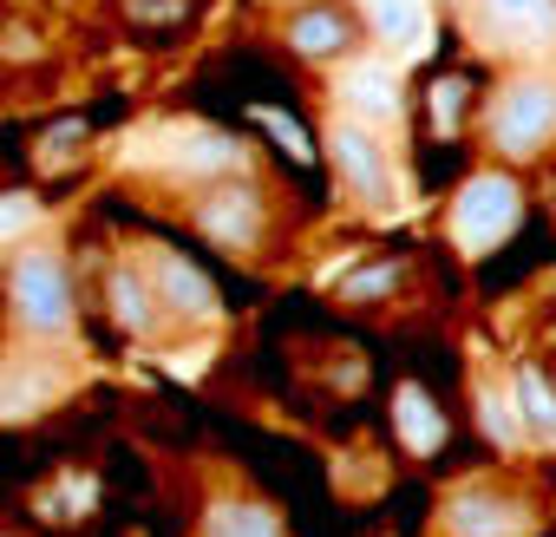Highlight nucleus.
Segmentation results:
<instances>
[{"instance_id": "obj_9", "label": "nucleus", "mask_w": 556, "mask_h": 537, "mask_svg": "<svg viewBox=\"0 0 556 537\" xmlns=\"http://www.w3.org/2000/svg\"><path fill=\"white\" fill-rule=\"evenodd\" d=\"M465 27L484 53H556V0H465Z\"/></svg>"}, {"instance_id": "obj_12", "label": "nucleus", "mask_w": 556, "mask_h": 537, "mask_svg": "<svg viewBox=\"0 0 556 537\" xmlns=\"http://www.w3.org/2000/svg\"><path fill=\"white\" fill-rule=\"evenodd\" d=\"M419 112H426L432 132H458V125H471V112H478V73H471V66H439V73L426 79Z\"/></svg>"}, {"instance_id": "obj_2", "label": "nucleus", "mask_w": 556, "mask_h": 537, "mask_svg": "<svg viewBox=\"0 0 556 537\" xmlns=\"http://www.w3.org/2000/svg\"><path fill=\"white\" fill-rule=\"evenodd\" d=\"M484 145L504 164H530L556 145V79L549 73H517L491 92L484 105Z\"/></svg>"}, {"instance_id": "obj_5", "label": "nucleus", "mask_w": 556, "mask_h": 537, "mask_svg": "<svg viewBox=\"0 0 556 537\" xmlns=\"http://www.w3.org/2000/svg\"><path fill=\"white\" fill-rule=\"evenodd\" d=\"M328 164H334L341 190H348L361 210H393V203H400V171H393V151L380 145L374 125L341 118V125L328 132Z\"/></svg>"}, {"instance_id": "obj_1", "label": "nucleus", "mask_w": 556, "mask_h": 537, "mask_svg": "<svg viewBox=\"0 0 556 537\" xmlns=\"http://www.w3.org/2000/svg\"><path fill=\"white\" fill-rule=\"evenodd\" d=\"M8 328L27 341H73L79 328V276L47 242L21 249L8 262Z\"/></svg>"}, {"instance_id": "obj_3", "label": "nucleus", "mask_w": 556, "mask_h": 537, "mask_svg": "<svg viewBox=\"0 0 556 537\" xmlns=\"http://www.w3.org/2000/svg\"><path fill=\"white\" fill-rule=\"evenodd\" d=\"M190 223L203 229V242H216V249H229V255H249V249H262V236H268V197H262L249 177L223 171V177L197 184Z\"/></svg>"}, {"instance_id": "obj_6", "label": "nucleus", "mask_w": 556, "mask_h": 537, "mask_svg": "<svg viewBox=\"0 0 556 537\" xmlns=\"http://www.w3.org/2000/svg\"><path fill=\"white\" fill-rule=\"evenodd\" d=\"M523 223V184L510 171H471L465 190H458V216H452V236L465 255H484L497 249L510 229Z\"/></svg>"}, {"instance_id": "obj_8", "label": "nucleus", "mask_w": 556, "mask_h": 537, "mask_svg": "<svg viewBox=\"0 0 556 537\" xmlns=\"http://www.w3.org/2000/svg\"><path fill=\"white\" fill-rule=\"evenodd\" d=\"M144 276H151V296H157V328H210L216 322L223 296L210 283V268L190 262L184 249H151Z\"/></svg>"}, {"instance_id": "obj_17", "label": "nucleus", "mask_w": 556, "mask_h": 537, "mask_svg": "<svg viewBox=\"0 0 556 537\" xmlns=\"http://www.w3.org/2000/svg\"><path fill=\"white\" fill-rule=\"evenodd\" d=\"M21 216H27V203H8V210H0V236H14V229H21Z\"/></svg>"}, {"instance_id": "obj_7", "label": "nucleus", "mask_w": 556, "mask_h": 537, "mask_svg": "<svg viewBox=\"0 0 556 537\" xmlns=\"http://www.w3.org/2000/svg\"><path fill=\"white\" fill-rule=\"evenodd\" d=\"M439 530L445 537H530L536 530V504L497 478H471L439 504Z\"/></svg>"}, {"instance_id": "obj_10", "label": "nucleus", "mask_w": 556, "mask_h": 537, "mask_svg": "<svg viewBox=\"0 0 556 537\" xmlns=\"http://www.w3.org/2000/svg\"><path fill=\"white\" fill-rule=\"evenodd\" d=\"M112 21L144 47H164V40H184L203 21V0H112Z\"/></svg>"}, {"instance_id": "obj_11", "label": "nucleus", "mask_w": 556, "mask_h": 537, "mask_svg": "<svg viewBox=\"0 0 556 537\" xmlns=\"http://www.w3.org/2000/svg\"><path fill=\"white\" fill-rule=\"evenodd\" d=\"M105 315H112L118 335H157V296H151L144 262H112V276H105Z\"/></svg>"}, {"instance_id": "obj_14", "label": "nucleus", "mask_w": 556, "mask_h": 537, "mask_svg": "<svg viewBox=\"0 0 556 537\" xmlns=\"http://www.w3.org/2000/svg\"><path fill=\"white\" fill-rule=\"evenodd\" d=\"M203 537H282V517H275L262 498L229 491V498H216L203 511Z\"/></svg>"}, {"instance_id": "obj_15", "label": "nucleus", "mask_w": 556, "mask_h": 537, "mask_svg": "<svg viewBox=\"0 0 556 537\" xmlns=\"http://www.w3.org/2000/svg\"><path fill=\"white\" fill-rule=\"evenodd\" d=\"M393 420H400V439H406V452H439L445 446V413L432 407V394L426 387H400L393 394Z\"/></svg>"}, {"instance_id": "obj_13", "label": "nucleus", "mask_w": 556, "mask_h": 537, "mask_svg": "<svg viewBox=\"0 0 556 537\" xmlns=\"http://www.w3.org/2000/svg\"><path fill=\"white\" fill-rule=\"evenodd\" d=\"M510 407L523 420V439H556V380L536 361L510 367Z\"/></svg>"}, {"instance_id": "obj_16", "label": "nucleus", "mask_w": 556, "mask_h": 537, "mask_svg": "<svg viewBox=\"0 0 556 537\" xmlns=\"http://www.w3.org/2000/svg\"><path fill=\"white\" fill-rule=\"evenodd\" d=\"M367 27H374V34H406V27H419V0H367Z\"/></svg>"}, {"instance_id": "obj_4", "label": "nucleus", "mask_w": 556, "mask_h": 537, "mask_svg": "<svg viewBox=\"0 0 556 537\" xmlns=\"http://www.w3.org/2000/svg\"><path fill=\"white\" fill-rule=\"evenodd\" d=\"M367 34H374V27L361 21L354 0H302V8L282 21V47H289L302 66H315V73L354 60V53L367 47Z\"/></svg>"}]
</instances>
